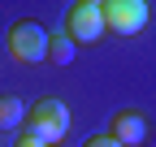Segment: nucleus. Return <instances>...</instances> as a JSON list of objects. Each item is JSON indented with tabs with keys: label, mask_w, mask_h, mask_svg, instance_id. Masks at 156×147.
Segmentation results:
<instances>
[{
	"label": "nucleus",
	"mask_w": 156,
	"mask_h": 147,
	"mask_svg": "<svg viewBox=\"0 0 156 147\" xmlns=\"http://www.w3.org/2000/svg\"><path fill=\"white\" fill-rule=\"evenodd\" d=\"M83 147H122V143H117L113 134H91V138H87Z\"/></svg>",
	"instance_id": "9"
},
{
	"label": "nucleus",
	"mask_w": 156,
	"mask_h": 147,
	"mask_svg": "<svg viewBox=\"0 0 156 147\" xmlns=\"http://www.w3.org/2000/svg\"><path fill=\"white\" fill-rule=\"evenodd\" d=\"M26 130L35 138H44L48 147L52 143H61L69 134V108L61 100H35L30 104V113H26Z\"/></svg>",
	"instance_id": "2"
},
{
	"label": "nucleus",
	"mask_w": 156,
	"mask_h": 147,
	"mask_svg": "<svg viewBox=\"0 0 156 147\" xmlns=\"http://www.w3.org/2000/svg\"><path fill=\"white\" fill-rule=\"evenodd\" d=\"M74 48H78V43L69 39L65 30L52 35V39H48V61H52V65H69V61H74Z\"/></svg>",
	"instance_id": "7"
},
{
	"label": "nucleus",
	"mask_w": 156,
	"mask_h": 147,
	"mask_svg": "<svg viewBox=\"0 0 156 147\" xmlns=\"http://www.w3.org/2000/svg\"><path fill=\"white\" fill-rule=\"evenodd\" d=\"M108 26H104V9L95 5V0H74L69 5V13H65V35L74 43H95L104 35Z\"/></svg>",
	"instance_id": "3"
},
{
	"label": "nucleus",
	"mask_w": 156,
	"mask_h": 147,
	"mask_svg": "<svg viewBox=\"0 0 156 147\" xmlns=\"http://www.w3.org/2000/svg\"><path fill=\"white\" fill-rule=\"evenodd\" d=\"M104 26L113 35H122V39H130V35H139L147 26V5L143 0H104Z\"/></svg>",
	"instance_id": "4"
},
{
	"label": "nucleus",
	"mask_w": 156,
	"mask_h": 147,
	"mask_svg": "<svg viewBox=\"0 0 156 147\" xmlns=\"http://www.w3.org/2000/svg\"><path fill=\"white\" fill-rule=\"evenodd\" d=\"M108 134L122 143V147H143V143L152 138V125H147V117H143V113H134V108H122V113H113Z\"/></svg>",
	"instance_id": "5"
},
{
	"label": "nucleus",
	"mask_w": 156,
	"mask_h": 147,
	"mask_svg": "<svg viewBox=\"0 0 156 147\" xmlns=\"http://www.w3.org/2000/svg\"><path fill=\"white\" fill-rule=\"evenodd\" d=\"M30 108L17 100V95H0V130H17V125L26 121Z\"/></svg>",
	"instance_id": "6"
},
{
	"label": "nucleus",
	"mask_w": 156,
	"mask_h": 147,
	"mask_svg": "<svg viewBox=\"0 0 156 147\" xmlns=\"http://www.w3.org/2000/svg\"><path fill=\"white\" fill-rule=\"evenodd\" d=\"M48 39L52 35L35 17H22V22L9 26V56L17 65H39V61H48Z\"/></svg>",
	"instance_id": "1"
},
{
	"label": "nucleus",
	"mask_w": 156,
	"mask_h": 147,
	"mask_svg": "<svg viewBox=\"0 0 156 147\" xmlns=\"http://www.w3.org/2000/svg\"><path fill=\"white\" fill-rule=\"evenodd\" d=\"M13 147H48V143H44V138H35L30 130H22V134L13 138Z\"/></svg>",
	"instance_id": "8"
}]
</instances>
